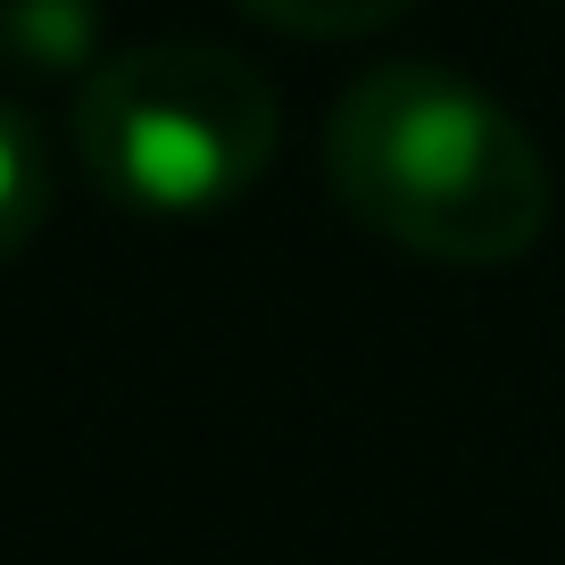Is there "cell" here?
<instances>
[{
    "instance_id": "cell-1",
    "label": "cell",
    "mask_w": 565,
    "mask_h": 565,
    "mask_svg": "<svg viewBox=\"0 0 565 565\" xmlns=\"http://www.w3.org/2000/svg\"><path fill=\"white\" fill-rule=\"evenodd\" d=\"M324 175L366 233L441 266H515L557 209L524 117L433 58H383L341 92L324 117Z\"/></svg>"
},
{
    "instance_id": "cell-2",
    "label": "cell",
    "mask_w": 565,
    "mask_h": 565,
    "mask_svg": "<svg viewBox=\"0 0 565 565\" xmlns=\"http://www.w3.org/2000/svg\"><path fill=\"white\" fill-rule=\"evenodd\" d=\"M282 108L249 58L216 42L108 51L75 92V159L117 209L209 216L266 175Z\"/></svg>"
},
{
    "instance_id": "cell-3",
    "label": "cell",
    "mask_w": 565,
    "mask_h": 565,
    "mask_svg": "<svg viewBox=\"0 0 565 565\" xmlns=\"http://www.w3.org/2000/svg\"><path fill=\"white\" fill-rule=\"evenodd\" d=\"M0 67L92 75L100 67V0H0Z\"/></svg>"
},
{
    "instance_id": "cell-4",
    "label": "cell",
    "mask_w": 565,
    "mask_h": 565,
    "mask_svg": "<svg viewBox=\"0 0 565 565\" xmlns=\"http://www.w3.org/2000/svg\"><path fill=\"white\" fill-rule=\"evenodd\" d=\"M42 216H51V141L18 100H0V266L34 249Z\"/></svg>"
},
{
    "instance_id": "cell-5",
    "label": "cell",
    "mask_w": 565,
    "mask_h": 565,
    "mask_svg": "<svg viewBox=\"0 0 565 565\" xmlns=\"http://www.w3.org/2000/svg\"><path fill=\"white\" fill-rule=\"evenodd\" d=\"M258 25L275 34H308V42H358V34H383L399 25L416 0H242Z\"/></svg>"
}]
</instances>
